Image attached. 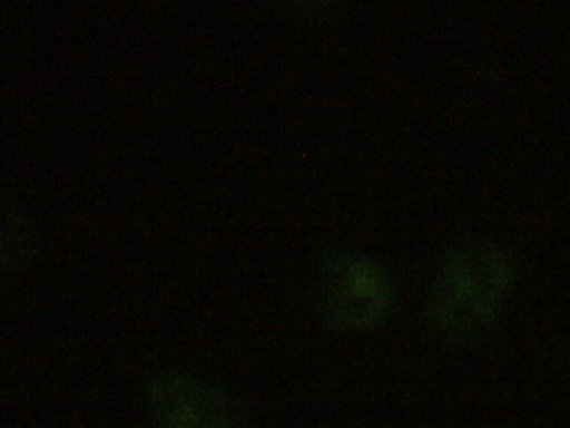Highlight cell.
I'll list each match as a JSON object with an SVG mask.
<instances>
[{
    "label": "cell",
    "mask_w": 570,
    "mask_h": 428,
    "mask_svg": "<svg viewBox=\"0 0 570 428\" xmlns=\"http://www.w3.org/2000/svg\"><path fill=\"white\" fill-rule=\"evenodd\" d=\"M145 405L158 428H255L252 414L238 398L175 371L148 381Z\"/></svg>",
    "instance_id": "cell-3"
},
{
    "label": "cell",
    "mask_w": 570,
    "mask_h": 428,
    "mask_svg": "<svg viewBox=\"0 0 570 428\" xmlns=\"http://www.w3.org/2000/svg\"><path fill=\"white\" fill-rule=\"evenodd\" d=\"M517 273L515 257L502 244L472 240L450 247L426 288L430 333L452 344L489 333L515 288Z\"/></svg>",
    "instance_id": "cell-1"
},
{
    "label": "cell",
    "mask_w": 570,
    "mask_h": 428,
    "mask_svg": "<svg viewBox=\"0 0 570 428\" xmlns=\"http://www.w3.org/2000/svg\"><path fill=\"white\" fill-rule=\"evenodd\" d=\"M318 298L323 320L330 327L363 333L389 318L395 288L389 271L375 257L342 251L326 261Z\"/></svg>",
    "instance_id": "cell-2"
}]
</instances>
